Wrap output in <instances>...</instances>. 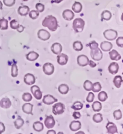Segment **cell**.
Segmentation results:
<instances>
[{
    "instance_id": "obj_1",
    "label": "cell",
    "mask_w": 123,
    "mask_h": 134,
    "mask_svg": "<svg viewBox=\"0 0 123 134\" xmlns=\"http://www.w3.org/2000/svg\"><path fill=\"white\" fill-rule=\"evenodd\" d=\"M42 24L43 27H47L49 30L55 31L58 28V23L57 19L52 15H48L43 19Z\"/></svg>"
},
{
    "instance_id": "obj_57",
    "label": "cell",
    "mask_w": 123,
    "mask_h": 134,
    "mask_svg": "<svg viewBox=\"0 0 123 134\" xmlns=\"http://www.w3.org/2000/svg\"><path fill=\"white\" fill-rule=\"evenodd\" d=\"M121 103H122V104L123 105V98H122V101H121Z\"/></svg>"
},
{
    "instance_id": "obj_25",
    "label": "cell",
    "mask_w": 123,
    "mask_h": 134,
    "mask_svg": "<svg viewBox=\"0 0 123 134\" xmlns=\"http://www.w3.org/2000/svg\"><path fill=\"white\" fill-rule=\"evenodd\" d=\"M72 10L75 13H79L82 10V5L79 2H75L72 6Z\"/></svg>"
},
{
    "instance_id": "obj_20",
    "label": "cell",
    "mask_w": 123,
    "mask_h": 134,
    "mask_svg": "<svg viewBox=\"0 0 123 134\" xmlns=\"http://www.w3.org/2000/svg\"><path fill=\"white\" fill-rule=\"evenodd\" d=\"M12 105V102L10 100L8 97H4L2 98L0 101V106L4 109H8Z\"/></svg>"
},
{
    "instance_id": "obj_53",
    "label": "cell",
    "mask_w": 123,
    "mask_h": 134,
    "mask_svg": "<svg viewBox=\"0 0 123 134\" xmlns=\"http://www.w3.org/2000/svg\"><path fill=\"white\" fill-rule=\"evenodd\" d=\"M47 134H51V133H53V134H55L56 132H55V131L54 130H50V131H48V132H47Z\"/></svg>"
},
{
    "instance_id": "obj_56",
    "label": "cell",
    "mask_w": 123,
    "mask_h": 134,
    "mask_svg": "<svg viewBox=\"0 0 123 134\" xmlns=\"http://www.w3.org/2000/svg\"><path fill=\"white\" fill-rule=\"evenodd\" d=\"M121 19L123 21V13H122V15H121Z\"/></svg>"
},
{
    "instance_id": "obj_45",
    "label": "cell",
    "mask_w": 123,
    "mask_h": 134,
    "mask_svg": "<svg viewBox=\"0 0 123 134\" xmlns=\"http://www.w3.org/2000/svg\"><path fill=\"white\" fill-rule=\"evenodd\" d=\"M95 98V95L93 92H89L88 96L86 97V101L88 103H91L93 102Z\"/></svg>"
},
{
    "instance_id": "obj_55",
    "label": "cell",
    "mask_w": 123,
    "mask_h": 134,
    "mask_svg": "<svg viewBox=\"0 0 123 134\" xmlns=\"http://www.w3.org/2000/svg\"><path fill=\"white\" fill-rule=\"evenodd\" d=\"M2 9H3V3L0 1V10H1Z\"/></svg>"
},
{
    "instance_id": "obj_21",
    "label": "cell",
    "mask_w": 123,
    "mask_h": 134,
    "mask_svg": "<svg viewBox=\"0 0 123 134\" xmlns=\"http://www.w3.org/2000/svg\"><path fill=\"white\" fill-rule=\"evenodd\" d=\"M119 65L116 62H112L108 67V71L110 74H115L118 72Z\"/></svg>"
},
{
    "instance_id": "obj_32",
    "label": "cell",
    "mask_w": 123,
    "mask_h": 134,
    "mask_svg": "<svg viewBox=\"0 0 123 134\" xmlns=\"http://www.w3.org/2000/svg\"><path fill=\"white\" fill-rule=\"evenodd\" d=\"M24 121L22 118H18L14 122V125H15V126L17 129H19L21 128L24 125Z\"/></svg>"
},
{
    "instance_id": "obj_31",
    "label": "cell",
    "mask_w": 123,
    "mask_h": 134,
    "mask_svg": "<svg viewBox=\"0 0 123 134\" xmlns=\"http://www.w3.org/2000/svg\"><path fill=\"white\" fill-rule=\"evenodd\" d=\"M83 46L82 43L80 41H75L73 43V48L77 52H80L83 50Z\"/></svg>"
},
{
    "instance_id": "obj_33",
    "label": "cell",
    "mask_w": 123,
    "mask_h": 134,
    "mask_svg": "<svg viewBox=\"0 0 123 134\" xmlns=\"http://www.w3.org/2000/svg\"><path fill=\"white\" fill-rule=\"evenodd\" d=\"M0 29L3 30L8 29V21L7 19L3 18L0 19Z\"/></svg>"
},
{
    "instance_id": "obj_58",
    "label": "cell",
    "mask_w": 123,
    "mask_h": 134,
    "mask_svg": "<svg viewBox=\"0 0 123 134\" xmlns=\"http://www.w3.org/2000/svg\"><path fill=\"white\" fill-rule=\"evenodd\" d=\"M22 1H27L28 0H22Z\"/></svg>"
},
{
    "instance_id": "obj_23",
    "label": "cell",
    "mask_w": 123,
    "mask_h": 134,
    "mask_svg": "<svg viewBox=\"0 0 123 134\" xmlns=\"http://www.w3.org/2000/svg\"><path fill=\"white\" fill-rule=\"evenodd\" d=\"M110 59L112 60H119L121 59V56L119 54V53L115 50H112L109 52Z\"/></svg>"
},
{
    "instance_id": "obj_27",
    "label": "cell",
    "mask_w": 123,
    "mask_h": 134,
    "mask_svg": "<svg viewBox=\"0 0 123 134\" xmlns=\"http://www.w3.org/2000/svg\"><path fill=\"white\" fill-rule=\"evenodd\" d=\"M33 128L35 131L41 132L43 130V125L41 121H35L33 125Z\"/></svg>"
},
{
    "instance_id": "obj_41",
    "label": "cell",
    "mask_w": 123,
    "mask_h": 134,
    "mask_svg": "<svg viewBox=\"0 0 123 134\" xmlns=\"http://www.w3.org/2000/svg\"><path fill=\"white\" fill-rule=\"evenodd\" d=\"M29 15L30 18L31 19L35 20V19H36L37 18L39 17V12L37 10H33L30 12Z\"/></svg>"
},
{
    "instance_id": "obj_3",
    "label": "cell",
    "mask_w": 123,
    "mask_h": 134,
    "mask_svg": "<svg viewBox=\"0 0 123 134\" xmlns=\"http://www.w3.org/2000/svg\"><path fill=\"white\" fill-rule=\"evenodd\" d=\"M104 37L108 41H114L116 39L118 36V32L113 29H108L103 33Z\"/></svg>"
},
{
    "instance_id": "obj_6",
    "label": "cell",
    "mask_w": 123,
    "mask_h": 134,
    "mask_svg": "<svg viewBox=\"0 0 123 134\" xmlns=\"http://www.w3.org/2000/svg\"><path fill=\"white\" fill-rule=\"evenodd\" d=\"M43 71L46 75L50 76L54 73V66L51 63H45L43 65Z\"/></svg>"
},
{
    "instance_id": "obj_13",
    "label": "cell",
    "mask_w": 123,
    "mask_h": 134,
    "mask_svg": "<svg viewBox=\"0 0 123 134\" xmlns=\"http://www.w3.org/2000/svg\"><path fill=\"white\" fill-rule=\"evenodd\" d=\"M44 123L47 128H48V129H51V128H53L55 126V121L53 116L49 115L46 117V119L45 120Z\"/></svg>"
},
{
    "instance_id": "obj_54",
    "label": "cell",
    "mask_w": 123,
    "mask_h": 134,
    "mask_svg": "<svg viewBox=\"0 0 123 134\" xmlns=\"http://www.w3.org/2000/svg\"><path fill=\"white\" fill-rule=\"evenodd\" d=\"M62 1H63V0H54V3H57V4H59V3H61V2Z\"/></svg>"
},
{
    "instance_id": "obj_35",
    "label": "cell",
    "mask_w": 123,
    "mask_h": 134,
    "mask_svg": "<svg viewBox=\"0 0 123 134\" xmlns=\"http://www.w3.org/2000/svg\"><path fill=\"white\" fill-rule=\"evenodd\" d=\"M108 94L105 91H101L99 92L98 95V98L101 102H104L108 99Z\"/></svg>"
},
{
    "instance_id": "obj_30",
    "label": "cell",
    "mask_w": 123,
    "mask_h": 134,
    "mask_svg": "<svg viewBox=\"0 0 123 134\" xmlns=\"http://www.w3.org/2000/svg\"><path fill=\"white\" fill-rule=\"evenodd\" d=\"M93 111L95 112H100L102 109V104L100 102L96 101L93 103L92 105Z\"/></svg>"
},
{
    "instance_id": "obj_2",
    "label": "cell",
    "mask_w": 123,
    "mask_h": 134,
    "mask_svg": "<svg viewBox=\"0 0 123 134\" xmlns=\"http://www.w3.org/2000/svg\"><path fill=\"white\" fill-rule=\"evenodd\" d=\"M85 22L82 18H76L73 21L72 27L76 33H80L83 30Z\"/></svg>"
},
{
    "instance_id": "obj_16",
    "label": "cell",
    "mask_w": 123,
    "mask_h": 134,
    "mask_svg": "<svg viewBox=\"0 0 123 134\" xmlns=\"http://www.w3.org/2000/svg\"><path fill=\"white\" fill-rule=\"evenodd\" d=\"M63 18L66 21H71L74 18V13L71 10L67 9L63 12Z\"/></svg>"
},
{
    "instance_id": "obj_10",
    "label": "cell",
    "mask_w": 123,
    "mask_h": 134,
    "mask_svg": "<svg viewBox=\"0 0 123 134\" xmlns=\"http://www.w3.org/2000/svg\"><path fill=\"white\" fill-rule=\"evenodd\" d=\"M58 100L57 98L53 97V96L49 95H45L44 97H43L42 99V102L45 104H47V105H50V104H52L55 102H57Z\"/></svg>"
},
{
    "instance_id": "obj_43",
    "label": "cell",
    "mask_w": 123,
    "mask_h": 134,
    "mask_svg": "<svg viewBox=\"0 0 123 134\" xmlns=\"http://www.w3.org/2000/svg\"><path fill=\"white\" fill-rule=\"evenodd\" d=\"M10 27L12 29H14V30H16V29L18 28L19 26V24L18 22L15 19H13L10 21Z\"/></svg>"
},
{
    "instance_id": "obj_36",
    "label": "cell",
    "mask_w": 123,
    "mask_h": 134,
    "mask_svg": "<svg viewBox=\"0 0 123 134\" xmlns=\"http://www.w3.org/2000/svg\"><path fill=\"white\" fill-rule=\"evenodd\" d=\"M11 75L13 77H16L18 75V68L16 64H13L12 66Z\"/></svg>"
},
{
    "instance_id": "obj_26",
    "label": "cell",
    "mask_w": 123,
    "mask_h": 134,
    "mask_svg": "<svg viewBox=\"0 0 123 134\" xmlns=\"http://www.w3.org/2000/svg\"><path fill=\"white\" fill-rule=\"evenodd\" d=\"M123 82L122 77L121 76H116L114 79L113 82H114V85L116 86L117 88H120L121 86V84Z\"/></svg>"
},
{
    "instance_id": "obj_51",
    "label": "cell",
    "mask_w": 123,
    "mask_h": 134,
    "mask_svg": "<svg viewBox=\"0 0 123 134\" xmlns=\"http://www.w3.org/2000/svg\"><path fill=\"white\" fill-rule=\"evenodd\" d=\"M88 65L91 67V68H95V67L97 66V64L92 60H89Z\"/></svg>"
},
{
    "instance_id": "obj_49",
    "label": "cell",
    "mask_w": 123,
    "mask_h": 134,
    "mask_svg": "<svg viewBox=\"0 0 123 134\" xmlns=\"http://www.w3.org/2000/svg\"><path fill=\"white\" fill-rule=\"evenodd\" d=\"M72 117L74 119H79L81 117V114L79 112H77V111H75L72 114Z\"/></svg>"
},
{
    "instance_id": "obj_40",
    "label": "cell",
    "mask_w": 123,
    "mask_h": 134,
    "mask_svg": "<svg viewBox=\"0 0 123 134\" xmlns=\"http://www.w3.org/2000/svg\"><path fill=\"white\" fill-rule=\"evenodd\" d=\"M102 90V85H101L100 83L96 82L93 84L92 90V91L94 92H100Z\"/></svg>"
},
{
    "instance_id": "obj_37",
    "label": "cell",
    "mask_w": 123,
    "mask_h": 134,
    "mask_svg": "<svg viewBox=\"0 0 123 134\" xmlns=\"http://www.w3.org/2000/svg\"><path fill=\"white\" fill-rule=\"evenodd\" d=\"M92 86H93V83L89 80H86L84 82V84H83V87H84V89L87 91H91L92 90Z\"/></svg>"
},
{
    "instance_id": "obj_22",
    "label": "cell",
    "mask_w": 123,
    "mask_h": 134,
    "mask_svg": "<svg viewBox=\"0 0 123 134\" xmlns=\"http://www.w3.org/2000/svg\"><path fill=\"white\" fill-rule=\"evenodd\" d=\"M30 12V8L27 5L19 6L18 9V13L21 16H27Z\"/></svg>"
},
{
    "instance_id": "obj_4",
    "label": "cell",
    "mask_w": 123,
    "mask_h": 134,
    "mask_svg": "<svg viewBox=\"0 0 123 134\" xmlns=\"http://www.w3.org/2000/svg\"><path fill=\"white\" fill-rule=\"evenodd\" d=\"M65 105L62 103H57L54 104L52 108L53 113L55 115H60L65 112Z\"/></svg>"
},
{
    "instance_id": "obj_44",
    "label": "cell",
    "mask_w": 123,
    "mask_h": 134,
    "mask_svg": "<svg viewBox=\"0 0 123 134\" xmlns=\"http://www.w3.org/2000/svg\"><path fill=\"white\" fill-rule=\"evenodd\" d=\"M4 4L7 7H12L15 4V0H3Z\"/></svg>"
},
{
    "instance_id": "obj_59",
    "label": "cell",
    "mask_w": 123,
    "mask_h": 134,
    "mask_svg": "<svg viewBox=\"0 0 123 134\" xmlns=\"http://www.w3.org/2000/svg\"><path fill=\"white\" fill-rule=\"evenodd\" d=\"M122 74H123V72H122Z\"/></svg>"
},
{
    "instance_id": "obj_29",
    "label": "cell",
    "mask_w": 123,
    "mask_h": 134,
    "mask_svg": "<svg viewBox=\"0 0 123 134\" xmlns=\"http://www.w3.org/2000/svg\"><path fill=\"white\" fill-rule=\"evenodd\" d=\"M102 20L109 21L112 18V13L109 10H104L102 13Z\"/></svg>"
},
{
    "instance_id": "obj_46",
    "label": "cell",
    "mask_w": 123,
    "mask_h": 134,
    "mask_svg": "<svg viewBox=\"0 0 123 134\" xmlns=\"http://www.w3.org/2000/svg\"><path fill=\"white\" fill-rule=\"evenodd\" d=\"M36 9L37 11L39 12V13L40 12H43L45 10V6L44 5L42 4L41 3H37L36 4Z\"/></svg>"
},
{
    "instance_id": "obj_9",
    "label": "cell",
    "mask_w": 123,
    "mask_h": 134,
    "mask_svg": "<svg viewBox=\"0 0 123 134\" xmlns=\"http://www.w3.org/2000/svg\"><path fill=\"white\" fill-rule=\"evenodd\" d=\"M77 64L80 66H85L88 65L89 64V59L84 54L80 55L77 57Z\"/></svg>"
},
{
    "instance_id": "obj_17",
    "label": "cell",
    "mask_w": 123,
    "mask_h": 134,
    "mask_svg": "<svg viewBox=\"0 0 123 134\" xmlns=\"http://www.w3.org/2000/svg\"><path fill=\"white\" fill-rule=\"evenodd\" d=\"M113 45L111 42L109 41H104L102 42L100 44V48L103 52H110L112 49Z\"/></svg>"
},
{
    "instance_id": "obj_24",
    "label": "cell",
    "mask_w": 123,
    "mask_h": 134,
    "mask_svg": "<svg viewBox=\"0 0 123 134\" xmlns=\"http://www.w3.org/2000/svg\"><path fill=\"white\" fill-rule=\"evenodd\" d=\"M39 55L37 53L35 52H30L26 55V58L29 61H35L39 58Z\"/></svg>"
},
{
    "instance_id": "obj_19",
    "label": "cell",
    "mask_w": 123,
    "mask_h": 134,
    "mask_svg": "<svg viewBox=\"0 0 123 134\" xmlns=\"http://www.w3.org/2000/svg\"><path fill=\"white\" fill-rule=\"evenodd\" d=\"M81 127H82V124L79 121H72L69 125V129L73 132L78 131L81 129Z\"/></svg>"
},
{
    "instance_id": "obj_18",
    "label": "cell",
    "mask_w": 123,
    "mask_h": 134,
    "mask_svg": "<svg viewBox=\"0 0 123 134\" xmlns=\"http://www.w3.org/2000/svg\"><path fill=\"white\" fill-rule=\"evenodd\" d=\"M33 105L30 103H26L24 104L23 107H22V109H23V111L24 113L27 114H30V115H33Z\"/></svg>"
},
{
    "instance_id": "obj_8",
    "label": "cell",
    "mask_w": 123,
    "mask_h": 134,
    "mask_svg": "<svg viewBox=\"0 0 123 134\" xmlns=\"http://www.w3.org/2000/svg\"><path fill=\"white\" fill-rule=\"evenodd\" d=\"M37 37L42 41H47L50 38L51 35L48 31L44 29H41L37 32Z\"/></svg>"
},
{
    "instance_id": "obj_52",
    "label": "cell",
    "mask_w": 123,
    "mask_h": 134,
    "mask_svg": "<svg viewBox=\"0 0 123 134\" xmlns=\"http://www.w3.org/2000/svg\"><path fill=\"white\" fill-rule=\"evenodd\" d=\"M24 29H25V27H24L23 25H19V27L16 29V30H17L18 31V32L21 33V32H23V31L24 30Z\"/></svg>"
},
{
    "instance_id": "obj_39",
    "label": "cell",
    "mask_w": 123,
    "mask_h": 134,
    "mask_svg": "<svg viewBox=\"0 0 123 134\" xmlns=\"http://www.w3.org/2000/svg\"><path fill=\"white\" fill-rule=\"evenodd\" d=\"M22 98L25 102H30L32 100V95L29 92H25L22 96Z\"/></svg>"
},
{
    "instance_id": "obj_5",
    "label": "cell",
    "mask_w": 123,
    "mask_h": 134,
    "mask_svg": "<svg viewBox=\"0 0 123 134\" xmlns=\"http://www.w3.org/2000/svg\"><path fill=\"white\" fill-rule=\"evenodd\" d=\"M91 56L94 60L99 61L103 58L102 52L99 48L94 50H91Z\"/></svg>"
},
{
    "instance_id": "obj_14",
    "label": "cell",
    "mask_w": 123,
    "mask_h": 134,
    "mask_svg": "<svg viewBox=\"0 0 123 134\" xmlns=\"http://www.w3.org/2000/svg\"><path fill=\"white\" fill-rule=\"evenodd\" d=\"M51 50L54 54L58 55L62 53V45L60 43H54V44L51 45Z\"/></svg>"
},
{
    "instance_id": "obj_12",
    "label": "cell",
    "mask_w": 123,
    "mask_h": 134,
    "mask_svg": "<svg viewBox=\"0 0 123 134\" xmlns=\"http://www.w3.org/2000/svg\"><path fill=\"white\" fill-rule=\"evenodd\" d=\"M57 61L60 65H65L68 63V56L66 54L60 53L57 57Z\"/></svg>"
},
{
    "instance_id": "obj_48",
    "label": "cell",
    "mask_w": 123,
    "mask_h": 134,
    "mask_svg": "<svg viewBox=\"0 0 123 134\" xmlns=\"http://www.w3.org/2000/svg\"><path fill=\"white\" fill-rule=\"evenodd\" d=\"M116 44L119 47L123 48V37H118L116 40Z\"/></svg>"
},
{
    "instance_id": "obj_11",
    "label": "cell",
    "mask_w": 123,
    "mask_h": 134,
    "mask_svg": "<svg viewBox=\"0 0 123 134\" xmlns=\"http://www.w3.org/2000/svg\"><path fill=\"white\" fill-rule=\"evenodd\" d=\"M24 82L28 85H32L36 82V78L34 75L31 73H28L25 75L24 78Z\"/></svg>"
},
{
    "instance_id": "obj_50",
    "label": "cell",
    "mask_w": 123,
    "mask_h": 134,
    "mask_svg": "<svg viewBox=\"0 0 123 134\" xmlns=\"http://www.w3.org/2000/svg\"><path fill=\"white\" fill-rule=\"evenodd\" d=\"M5 130V127L4 125V123L0 122V134L4 132Z\"/></svg>"
},
{
    "instance_id": "obj_34",
    "label": "cell",
    "mask_w": 123,
    "mask_h": 134,
    "mask_svg": "<svg viewBox=\"0 0 123 134\" xmlns=\"http://www.w3.org/2000/svg\"><path fill=\"white\" fill-rule=\"evenodd\" d=\"M83 104L81 103L80 102H75L71 106V108L74 110V111H80L83 108Z\"/></svg>"
},
{
    "instance_id": "obj_28",
    "label": "cell",
    "mask_w": 123,
    "mask_h": 134,
    "mask_svg": "<svg viewBox=\"0 0 123 134\" xmlns=\"http://www.w3.org/2000/svg\"><path fill=\"white\" fill-rule=\"evenodd\" d=\"M69 86L66 84H62L58 87V91L62 94H66L69 91Z\"/></svg>"
},
{
    "instance_id": "obj_47",
    "label": "cell",
    "mask_w": 123,
    "mask_h": 134,
    "mask_svg": "<svg viewBox=\"0 0 123 134\" xmlns=\"http://www.w3.org/2000/svg\"><path fill=\"white\" fill-rule=\"evenodd\" d=\"M89 46L90 47L91 50H94L98 48V44L96 41H93L89 44Z\"/></svg>"
},
{
    "instance_id": "obj_15",
    "label": "cell",
    "mask_w": 123,
    "mask_h": 134,
    "mask_svg": "<svg viewBox=\"0 0 123 134\" xmlns=\"http://www.w3.org/2000/svg\"><path fill=\"white\" fill-rule=\"evenodd\" d=\"M106 127L108 133L114 134L118 132V129H117L116 126L112 122H108L107 123Z\"/></svg>"
},
{
    "instance_id": "obj_7",
    "label": "cell",
    "mask_w": 123,
    "mask_h": 134,
    "mask_svg": "<svg viewBox=\"0 0 123 134\" xmlns=\"http://www.w3.org/2000/svg\"><path fill=\"white\" fill-rule=\"evenodd\" d=\"M31 91L36 99L38 100L42 99V92H41L40 88L38 86L33 85L31 86Z\"/></svg>"
},
{
    "instance_id": "obj_60",
    "label": "cell",
    "mask_w": 123,
    "mask_h": 134,
    "mask_svg": "<svg viewBox=\"0 0 123 134\" xmlns=\"http://www.w3.org/2000/svg\"></svg>"
},
{
    "instance_id": "obj_38",
    "label": "cell",
    "mask_w": 123,
    "mask_h": 134,
    "mask_svg": "<svg viewBox=\"0 0 123 134\" xmlns=\"http://www.w3.org/2000/svg\"><path fill=\"white\" fill-rule=\"evenodd\" d=\"M92 119H93V121L96 122L97 123H101L103 120L102 114L100 113H97V114H94V116H93Z\"/></svg>"
},
{
    "instance_id": "obj_42",
    "label": "cell",
    "mask_w": 123,
    "mask_h": 134,
    "mask_svg": "<svg viewBox=\"0 0 123 134\" xmlns=\"http://www.w3.org/2000/svg\"><path fill=\"white\" fill-rule=\"evenodd\" d=\"M113 115H114V117L115 119L116 120H119L121 119L122 118V112L120 109L116 110V111H115L114 112Z\"/></svg>"
}]
</instances>
